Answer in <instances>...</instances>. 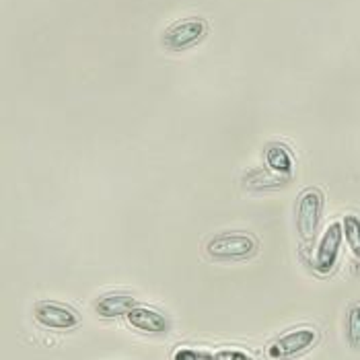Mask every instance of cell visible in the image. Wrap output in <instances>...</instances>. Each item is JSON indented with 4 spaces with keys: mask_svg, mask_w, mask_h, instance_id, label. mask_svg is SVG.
I'll list each match as a JSON object with an SVG mask.
<instances>
[{
    "mask_svg": "<svg viewBox=\"0 0 360 360\" xmlns=\"http://www.w3.org/2000/svg\"><path fill=\"white\" fill-rule=\"evenodd\" d=\"M173 360H200V354L194 352V350H190V348H184V350H179V352L175 354V359Z\"/></svg>",
    "mask_w": 360,
    "mask_h": 360,
    "instance_id": "obj_14",
    "label": "cell"
},
{
    "mask_svg": "<svg viewBox=\"0 0 360 360\" xmlns=\"http://www.w3.org/2000/svg\"><path fill=\"white\" fill-rule=\"evenodd\" d=\"M264 159H266L268 169L280 177H288L292 173V157H290L288 148L280 142H268L266 144Z\"/></svg>",
    "mask_w": 360,
    "mask_h": 360,
    "instance_id": "obj_9",
    "label": "cell"
},
{
    "mask_svg": "<svg viewBox=\"0 0 360 360\" xmlns=\"http://www.w3.org/2000/svg\"><path fill=\"white\" fill-rule=\"evenodd\" d=\"M286 181V177H280L276 173H272L270 169H253L248 173L245 177V186L250 190H276V188H282Z\"/></svg>",
    "mask_w": 360,
    "mask_h": 360,
    "instance_id": "obj_10",
    "label": "cell"
},
{
    "mask_svg": "<svg viewBox=\"0 0 360 360\" xmlns=\"http://www.w3.org/2000/svg\"><path fill=\"white\" fill-rule=\"evenodd\" d=\"M323 212V194L317 188H307L299 194L297 210H295V222L297 231L303 241H311L317 233V226Z\"/></svg>",
    "mask_w": 360,
    "mask_h": 360,
    "instance_id": "obj_2",
    "label": "cell"
},
{
    "mask_svg": "<svg viewBox=\"0 0 360 360\" xmlns=\"http://www.w3.org/2000/svg\"><path fill=\"white\" fill-rule=\"evenodd\" d=\"M214 360H253L248 352H241V350H221Z\"/></svg>",
    "mask_w": 360,
    "mask_h": 360,
    "instance_id": "obj_13",
    "label": "cell"
},
{
    "mask_svg": "<svg viewBox=\"0 0 360 360\" xmlns=\"http://www.w3.org/2000/svg\"><path fill=\"white\" fill-rule=\"evenodd\" d=\"M346 335H348L350 346L360 350V303H354L348 309V315H346Z\"/></svg>",
    "mask_w": 360,
    "mask_h": 360,
    "instance_id": "obj_11",
    "label": "cell"
},
{
    "mask_svg": "<svg viewBox=\"0 0 360 360\" xmlns=\"http://www.w3.org/2000/svg\"><path fill=\"white\" fill-rule=\"evenodd\" d=\"M208 29L210 27H208L206 19H200V17L181 19V21H177L171 27L165 29L163 46L171 52H184V50L192 48L195 44H200L206 37Z\"/></svg>",
    "mask_w": 360,
    "mask_h": 360,
    "instance_id": "obj_3",
    "label": "cell"
},
{
    "mask_svg": "<svg viewBox=\"0 0 360 360\" xmlns=\"http://www.w3.org/2000/svg\"><path fill=\"white\" fill-rule=\"evenodd\" d=\"M342 226H344V237H346L350 250L360 255V221L354 214H348L342 222Z\"/></svg>",
    "mask_w": 360,
    "mask_h": 360,
    "instance_id": "obj_12",
    "label": "cell"
},
{
    "mask_svg": "<svg viewBox=\"0 0 360 360\" xmlns=\"http://www.w3.org/2000/svg\"><path fill=\"white\" fill-rule=\"evenodd\" d=\"M206 251L212 259L219 262H239L255 255L257 251V239L250 233L241 231H229V233H219L212 237L206 245Z\"/></svg>",
    "mask_w": 360,
    "mask_h": 360,
    "instance_id": "obj_1",
    "label": "cell"
},
{
    "mask_svg": "<svg viewBox=\"0 0 360 360\" xmlns=\"http://www.w3.org/2000/svg\"><path fill=\"white\" fill-rule=\"evenodd\" d=\"M342 235H344V226L340 222H332L319 245H317V253H315V270L319 274H330L338 262V255H340V248H342Z\"/></svg>",
    "mask_w": 360,
    "mask_h": 360,
    "instance_id": "obj_6",
    "label": "cell"
},
{
    "mask_svg": "<svg viewBox=\"0 0 360 360\" xmlns=\"http://www.w3.org/2000/svg\"><path fill=\"white\" fill-rule=\"evenodd\" d=\"M33 317L39 326L50 330H72L81 323L79 313L68 305L56 301H39L33 307Z\"/></svg>",
    "mask_w": 360,
    "mask_h": 360,
    "instance_id": "obj_5",
    "label": "cell"
},
{
    "mask_svg": "<svg viewBox=\"0 0 360 360\" xmlns=\"http://www.w3.org/2000/svg\"><path fill=\"white\" fill-rule=\"evenodd\" d=\"M128 321L132 328L144 333H165L169 330V319L161 311L150 307H134L128 313Z\"/></svg>",
    "mask_w": 360,
    "mask_h": 360,
    "instance_id": "obj_8",
    "label": "cell"
},
{
    "mask_svg": "<svg viewBox=\"0 0 360 360\" xmlns=\"http://www.w3.org/2000/svg\"><path fill=\"white\" fill-rule=\"evenodd\" d=\"M134 307H139L136 297L128 295V292H108L101 295L95 301V311L97 315L105 317V319H113V317H122L128 315Z\"/></svg>",
    "mask_w": 360,
    "mask_h": 360,
    "instance_id": "obj_7",
    "label": "cell"
},
{
    "mask_svg": "<svg viewBox=\"0 0 360 360\" xmlns=\"http://www.w3.org/2000/svg\"><path fill=\"white\" fill-rule=\"evenodd\" d=\"M319 333L315 328H297V330H290V332L282 333L280 338H276L268 350H266V356L270 360H286L292 359V356H299L307 352L309 348L315 346Z\"/></svg>",
    "mask_w": 360,
    "mask_h": 360,
    "instance_id": "obj_4",
    "label": "cell"
}]
</instances>
